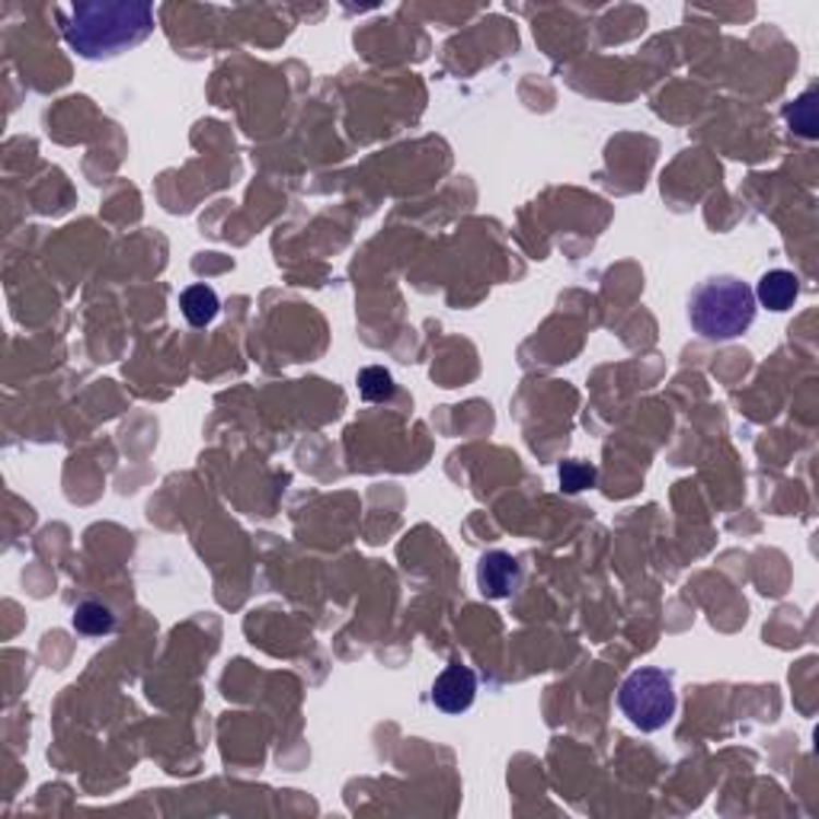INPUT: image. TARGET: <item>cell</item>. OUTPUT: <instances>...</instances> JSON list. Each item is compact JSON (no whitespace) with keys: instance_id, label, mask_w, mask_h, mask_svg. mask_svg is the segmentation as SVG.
Listing matches in <instances>:
<instances>
[{"instance_id":"4","label":"cell","mask_w":819,"mask_h":819,"mask_svg":"<svg viewBox=\"0 0 819 819\" xmlns=\"http://www.w3.org/2000/svg\"><path fill=\"white\" fill-rule=\"evenodd\" d=\"M477 695V676L471 666L452 663L442 669V676L432 685V704L446 714H461L474 704Z\"/></svg>"},{"instance_id":"6","label":"cell","mask_w":819,"mask_h":819,"mask_svg":"<svg viewBox=\"0 0 819 819\" xmlns=\"http://www.w3.org/2000/svg\"><path fill=\"white\" fill-rule=\"evenodd\" d=\"M797 292H800L797 275L787 273V270H772V273L762 275V282H759V288H756L752 295H756V301H762L769 311H787V308L794 305Z\"/></svg>"},{"instance_id":"10","label":"cell","mask_w":819,"mask_h":819,"mask_svg":"<svg viewBox=\"0 0 819 819\" xmlns=\"http://www.w3.org/2000/svg\"><path fill=\"white\" fill-rule=\"evenodd\" d=\"M560 484L567 494H580L595 484V467L586 461H563L560 464Z\"/></svg>"},{"instance_id":"7","label":"cell","mask_w":819,"mask_h":819,"mask_svg":"<svg viewBox=\"0 0 819 819\" xmlns=\"http://www.w3.org/2000/svg\"><path fill=\"white\" fill-rule=\"evenodd\" d=\"M180 308L192 327H209L212 320L218 318L222 305H218L215 288H209V285H189L180 295Z\"/></svg>"},{"instance_id":"3","label":"cell","mask_w":819,"mask_h":819,"mask_svg":"<svg viewBox=\"0 0 819 819\" xmlns=\"http://www.w3.org/2000/svg\"><path fill=\"white\" fill-rule=\"evenodd\" d=\"M621 714L643 733L663 729L676 714V688L673 676L663 669H638L618 688Z\"/></svg>"},{"instance_id":"2","label":"cell","mask_w":819,"mask_h":819,"mask_svg":"<svg viewBox=\"0 0 819 819\" xmlns=\"http://www.w3.org/2000/svg\"><path fill=\"white\" fill-rule=\"evenodd\" d=\"M688 318H691V327L704 340L727 343V340L743 336L752 327V320H756V295L736 275L708 278V282H701L691 292Z\"/></svg>"},{"instance_id":"8","label":"cell","mask_w":819,"mask_h":819,"mask_svg":"<svg viewBox=\"0 0 819 819\" xmlns=\"http://www.w3.org/2000/svg\"><path fill=\"white\" fill-rule=\"evenodd\" d=\"M74 628H78L81 634H87V638H99V634H109V631L116 628V618H112V612H109L106 605H99V602H84V605H78V612H74Z\"/></svg>"},{"instance_id":"1","label":"cell","mask_w":819,"mask_h":819,"mask_svg":"<svg viewBox=\"0 0 819 819\" xmlns=\"http://www.w3.org/2000/svg\"><path fill=\"white\" fill-rule=\"evenodd\" d=\"M154 33V7L141 0H93L71 7L64 23L68 46L84 58H109Z\"/></svg>"},{"instance_id":"5","label":"cell","mask_w":819,"mask_h":819,"mask_svg":"<svg viewBox=\"0 0 819 819\" xmlns=\"http://www.w3.org/2000/svg\"><path fill=\"white\" fill-rule=\"evenodd\" d=\"M477 583H480V592L490 595V598H506L509 592L515 590L519 583V563L512 560V554L506 550H494L480 560L477 567Z\"/></svg>"},{"instance_id":"9","label":"cell","mask_w":819,"mask_h":819,"mask_svg":"<svg viewBox=\"0 0 819 819\" xmlns=\"http://www.w3.org/2000/svg\"><path fill=\"white\" fill-rule=\"evenodd\" d=\"M359 391H363L365 401H391L394 397V378H391V371H384V368H378V365H371V368H363V375H359Z\"/></svg>"}]
</instances>
